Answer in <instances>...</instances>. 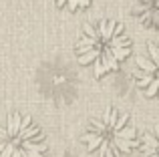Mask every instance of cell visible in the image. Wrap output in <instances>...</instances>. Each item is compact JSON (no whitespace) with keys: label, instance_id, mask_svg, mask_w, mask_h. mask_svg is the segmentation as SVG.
<instances>
[{"label":"cell","instance_id":"obj_8","mask_svg":"<svg viewBox=\"0 0 159 157\" xmlns=\"http://www.w3.org/2000/svg\"><path fill=\"white\" fill-rule=\"evenodd\" d=\"M157 87H159V81H153L151 85H149L147 89H145V95H147L149 99H153V97L157 95Z\"/></svg>","mask_w":159,"mask_h":157},{"label":"cell","instance_id":"obj_4","mask_svg":"<svg viewBox=\"0 0 159 157\" xmlns=\"http://www.w3.org/2000/svg\"><path fill=\"white\" fill-rule=\"evenodd\" d=\"M157 135L155 131H151V133H143V139L141 141H137V147H139V153L141 157H159L157 155Z\"/></svg>","mask_w":159,"mask_h":157},{"label":"cell","instance_id":"obj_1","mask_svg":"<svg viewBox=\"0 0 159 157\" xmlns=\"http://www.w3.org/2000/svg\"><path fill=\"white\" fill-rule=\"evenodd\" d=\"M129 38L123 34V24L101 20L97 28L85 24V34L77 40V59L81 65L93 63L95 78L109 71H119V63L131 55Z\"/></svg>","mask_w":159,"mask_h":157},{"label":"cell","instance_id":"obj_6","mask_svg":"<svg viewBox=\"0 0 159 157\" xmlns=\"http://www.w3.org/2000/svg\"><path fill=\"white\" fill-rule=\"evenodd\" d=\"M54 2H57L58 6L66 4V6H69V10H77V8H85V6H89L91 0H54Z\"/></svg>","mask_w":159,"mask_h":157},{"label":"cell","instance_id":"obj_9","mask_svg":"<svg viewBox=\"0 0 159 157\" xmlns=\"http://www.w3.org/2000/svg\"><path fill=\"white\" fill-rule=\"evenodd\" d=\"M149 52H151V63H155L157 65V61H159V52H157V47L153 43H149Z\"/></svg>","mask_w":159,"mask_h":157},{"label":"cell","instance_id":"obj_3","mask_svg":"<svg viewBox=\"0 0 159 157\" xmlns=\"http://www.w3.org/2000/svg\"><path fill=\"white\" fill-rule=\"evenodd\" d=\"M48 145L30 117L10 113L0 125V157H47Z\"/></svg>","mask_w":159,"mask_h":157},{"label":"cell","instance_id":"obj_2","mask_svg":"<svg viewBox=\"0 0 159 157\" xmlns=\"http://www.w3.org/2000/svg\"><path fill=\"white\" fill-rule=\"evenodd\" d=\"M87 151L97 157H125L137 147V129L129 123V115L107 107L99 119H91L89 129L81 135Z\"/></svg>","mask_w":159,"mask_h":157},{"label":"cell","instance_id":"obj_10","mask_svg":"<svg viewBox=\"0 0 159 157\" xmlns=\"http://www.w3.org/2000/svg\"><path fill=\"white\" fill-rule=\"evenodd\" d=\"M58 157H69V155H66V153H62V155H58Z\"/></svg>","mask_w":159,"mask_h":157},{"label":"cell","instance_id":"obj_5","mask_svg":"<svg viewBox=\"0 0 159 157\" xmlns=\"http://www.w3.org/2000/svg\"><path fill=\"white\" fill-rule=\"evenodd\" d=\"M135 63H137V67L143 71V75H157V65H155V63H151L147 56L139 55V56L135 59Z\"/></svg>","mask_w":159,"mask_h":157},{"label":"cell","instance_id":"obj_7","mask_svg":"<svg viewBox=\"0 0 159 157\" xmlns=\"http://www.w3.org/2000/svg\"><path fill=\"white\" fill-rule=\"evenodd\" d=\"M153 81H157V75H141L139 81H137V85H139V89H147Z\"/></svg>","mask_w":159,"mask_h":157}]
</instances>
